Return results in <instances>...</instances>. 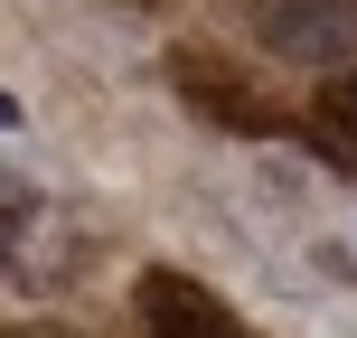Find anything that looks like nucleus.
Returning <instances> with one entry per match:
<instances>
[{
  "mask_svg": "<svg viewBox=\"0 0 357 338\" xmlns=\"http://www.w3.org/2000/svg\"><path fill=\"white\" fill-rule=\"evenodd\" d=\"M264 38L301 66H339L357 47V0H264Z\"/></svg>",
  "mask_w": 357,
  "mask_h": 338,
  "instance_id": "1",
  "label": "nucleus"
},
{
  "mask_svg": "<svg viewBox=\"0 0 357 338\" xmlns=\"http://www.w3.org/2000/svg\"><path fill=\"white\" fill-rule=\"evenodd\" d=\"M142 338H254V329L226 320V310H216L207 291H188V282H151V329Z\"/></svg>",
  "mask_w": 357,
  "mask_h": 338,
  "instance_id": "2",
  "label": "nucleus"
},
{
  "mask_svg": "<svg viewBox=\"0 0 357 338\" xmlns=\"http://www.w3.org/2000/svg\"><path fill=\"white\" fill-rule=\"evenodd\" d=\"M320 123L339 132V141H357V75H339V85H320Z\"/></svg>",
  "mask_w": 357,
  "mask_h": 338,
  "instance_id": "3",
  "label": "nucleus"
},
{
  "mask_svg": "<svg viewBox=\"0 0 357 338\" xmlns=\"http://www.w3.org/2000/svg\"><path fill=\"white\" fill-rule=\"evenodd\" d=\"M19 123H29V113H19V94L0 85V132H19Z\"/></svg>",
  "mask_w": 357,
  "mask_h": 338,
  "instance_id": "4",
  "label": "nucleus"
},
{
  "mask_svg": "<svg viewBox=\"0 0 357 338\" xmlns=\"http://www.w3.org/2000/svg\"><path fill=\"white\" fill-rule=\"evenodd\" d=\"M0 263H10V216H0Z\"/></svg>",
  "mask_w": 357,
  "mask_h": 338,
  "instance_id": "5",
  "label": "nucleus"
}]
</instances>
